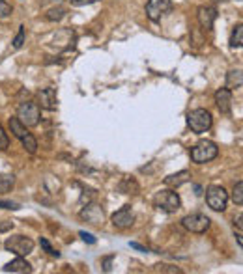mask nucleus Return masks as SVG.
Returning <instances> with one entry per match:
<instances>
[{
	"label": "nucleus",
	"mask_w": 243,
	"mask_h": 274,
	"mask_svg": "<svg viewBox=\"0 0 243 274\" xmlns=\"http://www.w3.org/2000/svg\"><path fill=\"white\" fill-rule=\"evenodd\" d=\"M187 125L189 129L196 135H202V133H208L213 125V118H211V112L206 110V108H196L193 112L187 114Z\"/></svg>",
	"instance_id": "1"
},
{
	"label": "nucleus",
	"mask_w": 243,
	"mask_h": 274,
	"mask_svg": "<svg viewBox=\"0 0 243 274\" xmlns=\"http://www.w3.org/2000/svg\"><path fill=\"white\" fill-rule=\"evenodd\" d=\"M217 153H219V147H217L215 142H211V140H200V142H196L193 145V150H191V159L196 164H204V162L213 161L217 157Z\"/></svg>",
	"instance_id": "2"
},
{
	"label": "nucleus",
	"mask_w": 243,
	"mask_h": 274,
	"mask_svg": "<svg viewBox=\"0 0 243 274\" xmlns=\"http://www.w3.org/2000/svg\"><path fill=\"white\" fill-rule=\"evenodd\" d=\"M153 207L165 211V213H176L182 207V200L174 190H161L153 196Z\"/></svg>",
	"instance_id": "3"
},
{
	"label": "nucleus",
	"mask_w": 243,
	"mask_h": 274,
	"mask_svg": "<svg viewBox=\"0 0 243 274\" xmlns=\"http://www.w3.org/2000/svg\"><path fill=\"white\" fill-rule=\"evenodd\" d=\"M39 118H41V112H39V105L38 103L27 101L19 105V110H17V119L21 121L25 127H36L39 123Z\"/></svg>",
	"instance_id": "4"
},
{
	"label": "nucleus",
	"mask_w": 243,
	"mask_h": 274,
	"mask_svg": "<svg viewBox=\"0 0 243 274\" xmlns=\"http://www.w3.org/2000/svg\"><path fill=\"white\" fill-rule=\"evenodd\" d=\"M206 204L213 211H225L228 204V192L221 185H211L206 190Z\"/></svg>",
	"instance_id": "5"
},
{
	"label": "nucleus",
	"mask_w": 243,
	"mask_h": 274,
	"mask_svg": "<svg viewBox=\"0 0 243 274\" xmlns=\"http://www.w3.org/2000/svg\"><path fill=\"white\" fill-rule=\"evenodd\" d=\"M4 248L8 252H13L15 256H28V254H32L34 250V241L30 237H25V235H13L10 239H6L4 242Z\"/></svg>",
	"instance_id": "6"
},
{
	"label": "nucleus",
	"mask_w": 243,
	"mask_h": 274,
	"mask_svg": "<svg viewBox=\"0 0 243 274\" xmlns=\"http://www.w3.org/2000/svg\"><path fill=\"white\" fill-rule=\"evenodd\" d=\"M210 224L211 220L202 213H191V215L182 218V226L187 231H191V233H204L210 228Z\"/></svg>",
	"instance_id": "7"
},
{
	"label": "nucleus",
	"mask_w": 243,
	"mask_h": 274,
	"mask_svg": "<svg viewBox=\"0 0 243 274\" xmlns=\"http://www.w3.org/2000/svg\"><path fill=\"white\" fill-rule=\"evenodd\" d=\"M172 8V2L170 0H150L146 4V15L151 21H159L165 13H168Z\"/></svg>",
	"instance_id": "8"
},
{
	"label": "nucleus",
	"mask_w": 243,
	"mask_h": 274,
	"mask_svg": "<svg viewBox=\"0 0 243 274\" xmlns=\"http://www.w3.org/2000/svg\"><path fill=\"white\" fill-rule=\"evenodd\" d=\"M135 222V215L131 211V205H124L122 209H118L113 215V224L120 230H125V228H131Z\"/></svg>",
	"instance_id": "9"
},
{
	"label": "nucleus",
	"mask_w": 243,
	"mask_h": 274,
	"mask_svg": "<svg viewBox=\"0 0 243 274\" xmlns=\"http://www.w3.org/2000/svg\"><path fill=\"white\" fill-rule=\"evenodd\" d=\"M196 19H198L200 27L204 30H211L213 28V22L217 19V10L213 6H200L196 10Z\"/></svg>",
	"instance_id": "10"
},
{
	"label": "nucleus",
	"mask_w": 243,
	"mask_h": 274,
	"mask_svg": "<svg viewBox=\"0 0 243 274\" xmlns=\"http://www.w3.org/2000/svg\"><path fill=\"white\" fill-rule=\"evenodd\" d=\"M81 216L82 218H86V222H90V224H94V226H103V220H105L103 209L96 204L86 205V207L81 211Z\"/></svg>",
	"instance_id": "11"
},
{
	"label": "nucleus",
	"mask_w": 243,
	"mask_h": 274,
	"mask_svg": "<svg viewBox=\"0 0 243 274\" xmlns=\"http://www.w3.org/2000/svg\"><path fill=\"white\" fill-rule=\"evenodd\" d=\"M215 105L223 114H228L232 110V90L221 88L215 91Z\"/></svg>",
	"instance_id": "12"
},
{
	"label": "nucleus",
	"mask_w": 243,
	"mask_h": 274,
	"mask_svg": "<svg viewBox=\"0 0 243 274\" xmlns=\"http://www.w3.org/2000/svg\"><path fill=\"white\" fill-rule=\"evenodd\" d=\"M39 99V107L45 108V110H54L56 105H58V99H56V90L54 88H43V90L38 93Z\"/></svg>",
	"instance_id": "13"
},
{
	"label": "nucleus",
	"mask_w": 243,
	"mask_h": 274,
	"mask_svg": "<svg viewBox=\"0 0 243 274\" xmlns=\"http://www.w3.org/2000/svg\"><path fill=\"white\" fill-rule=\"evenodd\" d=\"M4 272H32V265L28 263L27 259H23L21 256H17V259H13L11 263H8L4 267Z\"/></svg>",
	"instance_id": "14"
},
{
	"label": "nucleus",
	"mask_w": 243,
	"mask_h": 274,
	"mask_svg": "<svg viewBox=\"0 0 243 274\" xmlns=\"http://www.w3.org/2000/svg\"><path fill=\"white\" fill-rule=\"evenodd\" d=\"M189 179H191V173L187 172V170H182V172L172 173V176L165 178V185H167V187H180V185L187 183Z\"/></svg>",
	"instance_id": "15"
},
{
	"label": "nucleus",
	"mask_w": 243,
	"mask_h": 274,
	"mask_svg": "<svg viewBox=\"0 0 243 274\" xmlns=\"http://www.w3.org/2000/svg\"><path fill=\"white\" fill-rule=\"evenodd\" d=\"M10 129H11V133H13V136H17L19 140H23L25 136L30 135V133H28V127H25V125L17 119V116L15 118H10Z\"/></svg>",
	"instance_id": "16"
},
{
	"label": "nucleus",
	"mask_w": 243,
	"mask_h": 274,
	"mask_svg": "<svg viewBox=\"0 0 243 274\" xmlns=\"http://www.w3.org/2000/svg\"><path fill=\"white\" fill-rule=\"evenodd\" d=\"M228 90H234V88H241V69H232L228 71L227 75V86Z\"/></svg>",
	"instance_id": "17"
},
{
	"label": "nucleus",
	"mask_w": 243,
	"mask_h": 274,
	"mask_svg": "<svg viewBox=\"0 0 243 274\" xmlns=\"http://www.w3.org/2000/svg\"><path fill=\"white\" fill-rule=\"evenodd\" d=\"M118 190L124 194H139V185H137L135 179L131 178H124L122 183L118 185Z\"/></svg>",
	"instance_id": "18"
},
{
	"label": "nucleus",
	"mask_w": 243,
	"mask_h": 274,
	"mask_svg": "<svg viewBox=\"0 0 243 274\" xmlns=\"http://www.w3.org/2000/svg\"><path fill=\"white\" fill-rule=\"evenodd\" d=\"M230 47L232 48H241L243 45V27L241 24H238V27L232 30V36H230Z\"/></svg>",
	"instance_id": "19"
},
{
	"label": "nucleus",
	"mask_w": 243,
	"mask_h": 274,
	"mask_svg": "<svg viewBox=\"0 0 243 274\" xmlns=\"http://www.w3.org/2000/svg\"><path fill=\"white\" fill-rule=\"evenodd\" d=\"M15 185V176L13 173H2L0 176V192H10Z\"/></svg>",
	"instance_id": "20"
},
{
	"label": "nucleus",
	"mask_w": 243,
	"mask_h": 274,
	"mask_svg": "<svg viewBox=\"0 0 243 274\" xmlns=\"http://www.w3.org/2000/svg\"><path fill=\"white\" fill-rule=\"evenodd\" d=\"M23 142V147H25V150L28 151V153H36V151H38V140L34 138L32 135H28V136H25V138L21 140Z\"/></svg>",
	"instance_id": "21"
},
{
	"label": "nucleus",
	"mask_w": 243,
	"mask_h": 274,
	"mask_svg": "<svg viewBox=\"0 0 243 274\" xmlns=\"http://www.w3.org/2000/svg\"><path fill=\"white\" fill-rule=\"evenodd\" d=\"M232 200H234V204H238V205L243 204V181L236 183V187H234V190H232Z\"/></svg>",
	"instance_id": "22"
},
{
	"label": "nucleus",
	"mask_w": 243,
	"mask_h": 274,
	"mask_svg": "<svg viewBox=\"0 0 243 274\" xmlns=\"http://www.w3.org/2000/svg\"><path fill=\"white\" fill-rule=\"evenodd\" d=\"M25 38H27V32H25V27H19V32H17L15 39H13V48H21L25 43Z\"/></svg>",
	"instance_id": "23"
},
{
	"label": "nucleus",
	"mask_w": 243,
	"mask_h": 274,
	"mask_svg": "<svg viewBox=\"0 0 243 274\" xmlns=\"http://www.w3.org/2000/svg\"><path fill=\"white\" fill-rule=\"evenodd\" d=\"M65 15V10L64 8H56V10H51L47 13V19L49 21H60V19H62V17Z\"/></svg>",
	"instance_id": "24"
},
{
	"label": "nucleus",
	"mask_w": 243,
	"mask_h": 274,
	"mask_svg": "<svg viewBox=\"0 0 243 274\" xmlns=\"http://www.w3.org/2000/svg\"><path fill=\"white\" fill-rule=\"evenodd\" d=\"M13 13V8H11L6 0H0V19H6V17H10Z\"/></svg>",
	"instance_id": "25"
},
{
	"label": "nucleus",
	"mask_w": 243,
	"mask_h": 274,
	"mask_svg": "<svg viewBox=\"0 0 243 274\" xmlns=\"http://www.w3.org/2000/svg\"><path fill=\"white\" fill-rule=\"evenodd\" d=\"M10 147V138H8V135H6L4 127L0 125V151H4Z\"/></svg>",
	"instance_id": "26"
},
{
	"label": "nucleus",
	"mask_w": 243,
	"mask_h": 274,
	"mask_svg": "<svg viewBox=\"0 0 243 274\" xmlns=\"http://www.w3.org/2000/svg\"><path fill=\"white\" fill-rule=\"evenodd\" d=\"M39 244H41V246H43L45 250L51 254V256H54V258H60V252H58V250H54V248L51 246V242H49L47 239H43V237H41V239H39Z\"/></svg>",
	"instance_id": "27"
},
{
	"label": "nucleus",
	"mask_w": 243,
	"mask_h": 274,
	"mask_svg": "<svg viewBox=\"0 0 243 274\" xmlns=\"http://www.w3.org/2000/svg\"><path fill=\"white\" fill-rule=\"evenodd\" d=\"M0 209L17 211V209H19V204H15V202H8V200H0Z\"/></svg>",
	"instance_id": "28"
},
{
	"label": "nucleus",
	"mask_w": 243,
	"mask_h": 274,
	"mask_svg": "<svg viewBox=\"0 0 243 274\" xmlns=\"http://www.w3.org/2000/svg\"><path fill=\"white\" fill-rule=\"evenodd\" d=\"M79 235H81L82 241L88 242V244H96V237L90 235V233H86V231H79Z\"/></svg>",
	"instance_id": "29"
},
{
	"label": "nucleus",
	"mask_w": 243,
	"mask_h": 274,
	"mask_svg": "<svg viewBox=\"0 0 243 274\" xmlns=\"http://www.w3.org/2000/svg\"><path fill=\"white\" fill-rule=\"evenodd\" d=\"M94 2H99V0H71L73 6H88V4H94Z\"/></svg>",
	"instance_id": "30"
},
{
	"label": "nucleus",
	"mask_w": 243,
	"mask_h": 274,
	"mask_svg": "<svg viewBox=\"0 0 243 274\" xmlns=\"http://www.w3.org/2000/svg\"><path fill=\"white\" fill-rule=\"evenodd\" d=\"M131 248H135V250H139V252H148V248H144L142 244H139V242H129Z\"/></svg>",
	"instance_id": "31"
},
{
	"label": "nucleus",
	"mask_w": 243,
	"mask_h": 274,
	"mask_svg": "<svg viewBox=\"0 0 243 274\" xmlns=\"http://www.w3.org/2000/svg\"><path fill=\"white\" fill-rule=\"evenodd\" d=\"M111 261H113V258H107V259H105V270H107V272L111 270Z\"/></svg>",
	"instance_id": "32"
}]
</instances>
